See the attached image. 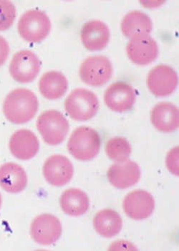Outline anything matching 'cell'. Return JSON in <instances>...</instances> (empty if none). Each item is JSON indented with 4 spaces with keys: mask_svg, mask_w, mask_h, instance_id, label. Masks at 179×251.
<instances>
[{
    "mask_svg": "<svg viewBox=\"0 0 179 251\" xmlns=\"http://www.w3.org/2000/svg\"><path fill=\"white\" fill-rule=\"evenodd\" d=\"M100 136L93 128L80 126L74 130L67 143L70 154L80 161H89L98 154Z\"/></svg>",
    "mask_w": 179,
    "mask_h": 251,
    "instance_id": "obj_2",
    "label": "cell"
},
{
    "mask_svg": "<svg viewBox=\"0 0 179 251\" xmlns=\"http://www.w3.org/2000/svg\"><path fill=\"white\" fill-rule=\"evenodd\" d=\"M123 207L125 213L130 218L142 221L152 215L155 209V201L151 193L136 190L125 197Z\"/></svg>",
    "mask_w": 179,
    "mask_h": 251,
    "instance_id": "obj_12",
    "label": "cell"
},
{
    "mask_svg": "<svg viewBox=\"0 0 179 251\" xmlns=\"http://www.w3.org/2000/svg\"><path fill=\"white\" fill-rule=\"evenodd\" d=\"M9 147L12 154L20 160H29L35 157L40 150L36 135L28 129H20L11 136Z\"/></svg>",
    "mask_w": 179,
    "mask_h": 251,
    "instance_id": "obj_15",
    "label": "cell"
},
{
    "mask_svg": "<svg viewBox=\"0 0 179 251\" xmlns=\"http://www.w3.org/2000/svg\"><path fill=\"white\" fill-rule=\"evenodd\" d=\"M39 108L36 95L27 88H17L4 99L3 112L7 120L15 125H23L32 120Z\"/></svg>",
    "mask_w": 179,
    "mask_h": 251,
    "instance_id": "obj_1",
    "label": "cell"
},
{
    "mask_svg": "<svg viewBox=\"0 0 179 251\" xmlns=\"http://www.w3.org/2000/svg\"><path fill=\"white\" fill-rule=\"evenodd\" d=\"M80 38L89 50L98 51L109 44L111 34L106 23L100 20H90L82 27Z\"/></svg>",
    "mask_w": 179,
    "mask_h": 251,
    "instance_id": "obj_16",
    "label": "cell"
},
{
    "mask_svg": "<svg viewBox=\"0 0 179 251\" xmlns=\"http://www.w3.org/2000/svg\"><path fill=\"white\" fill-rule=\"evenodd\" d=\"M107 176L113 187L125 190L138 183L140 177V167L138 164L129 159L116 162L110 167Z\"/></svg>",
    "mask_w": 179,
    "mask_h": 251,
    "instance_id": "obj_14",
    "label": "cell"
},
{
    "mask_svg": "<svg viewBox=\"0 0 179 251\" xmlns=\"http://www.w3.org/2000/svg\"><path fill=\"white\" fill-rule=\"evenodd\" d=\"M60 203L63 211L72 217L84 215L89 210L90 205L88 195L77 188L66 190L60 197Z\"/></svg>",
    "mask_w": 179,
    "mask_h": 251,
    "instance_id": "obj_21",
    "label": "cell"
},
{
    "mask_svg": "<svg viewBox=\"0 0 179 251\" xmlns=\"http://www.w3.org/2000/svg\"><path fill=\"white\" fill-rule=\"evenodd\" d=\"M1 202H2V199H1V194H0V208H1Z\"/></svg>",
    "mask_w": 179,
    "mask_h": 251,
    "instance_id": "obj_27",
    "label": "cell"
},
{
    "mask_svg": "<svg viewBox=\"0 0 179 251\" xmlns=\"http://www.w3.org/2000/svg\"><path fill=\"white\" fill-rule=\"evenodd\" d=\"M37 128L47 145H60L66 139L69 129L68 121L56 110H48L40 114L37 121Z\"/></svg>",
    "mask_w": 179,
    "mask_h": 251,
    "instance_id": "obj_4",
    "label": "cell"
},
{
    "mask_svg": "<svg viewBox=\"0 0 179 251\" xmlns=\"http://www.w3.org/2000/svg\"><path fill=\"white\" fill-rule=\"evenodd\" d=\"M93 226L99 235L110 238L119 233L123 227V220L115 210L105 209L95 215Z\"/></svg>",
    "mask_w": 179,
    "mask_h": 251,
    "instance_id": "obj_22",
    "label": "cell"
},
{
    "mask_svg": "<svg viewBox=\"0 0 179 251\" xmlns=\"http://www.w3.org/2000/svg\"><path fill=\"white\" fill-rule=\"evenodd\" d=\"M43 172L49 184L55 187H63L72 179L74 168L68 158L63 155L55 154L45 162Z\"/></svg>",
    "mask_w": 179,
    "mask_h": 251,
    "instance_id": "obj_10",
    "label": "cell"
},
{
    "mask_svg": "<svg viewBox=\"0 0 179 251\" xmlns=\"http://www.w3.org/2000/svg\"><path fill=\"white\" fill-rule=\"evenodd\" d=\"M126 52L133 63L146 66L158 57V46L157 41L149 35H140L131 39Z\"/></svg>",
    "mask_w": 179,
    "mask_h": 251,
    "instance_id": "obj_13",
    "label": "cell"
},
{
    "mask_svg": "<svg viewBox=\"0 0 179 251\" xmlns=\"http://www.w3.org/2000/svg\"><path fill=\"white\" fill-rule=\"evenodd\" d=\"M30 234L32 239L38 244L50 246L58 241L61 235V223L51 214H43L32 221Z\"/></svg>",
    "mask_w": 179,
    "mask_h": 251,
    "instance_id": "obj_9",
    "label": "cell"
},
{
    "mask_svg": "<svg viewBox=\"0 0 179 251\" xmlns=\"http://www.w3.org/2000/svg\"><path fill=\"white\" fill-rule=\"evenodd\" d=\"M65 108L71 119L85 122L96 115L99 109V100L92 91L77 88L67 96L65 100Z\"/></svg>",
    "mask_w": 179,
    "mask_h": 251,
    "instance_id": "obj_3",
    "label": "cell"
},
{
    "mask_svg": "<svg viewBox=\"0 0 179 251\" xmlns=\"http://www.w3.org/2000/svg\"><path fill=\"white\" fill-rule=\"evenodd\" d=\"M136 92L135 89L125 82L112 83L106 89L104 102L110 109L115 112L129 111L135 104Z\"/></svg>",
    "mask_w": 179,
    "mask_h": 251,
    "instance_id": "obj_11",
    "label": "cell"
},
{
    "mask_svg": "<svg viewBox=\"0 0 179 251\" xmlns=\"http://www.w3.org/2000/svg\"><path fill=\"white\" fill-rule=\"evenodd\" d=\"M113 72L112 63L104 55L90 56L82 63L80 77L89 86L99 87L107 83Z\"/></svg>",
    "mask_w": 179,
    "mask_h": 251,
    "instance_id": "obj_6",
    "label": "cell"
},
{
    "mask_svg": "<svg viewBox=\"0 0 179 251\" xmlns=\"http://www.w3.org/2000/svg\"><path fill=\"white\" fill-rule=\"evenodd\" d=\"M16 18V8L12 1L0 0V31L7 30Z\"/></svg>",
    "mask_w": 179,
    "mask_h": 251,
    "instance_id": "obj_24",
    "label": "cell"
},
{
    "mask_svg": "<svg viewBox=\"0 0 179 251\" xmlns=\"http://www.w3.org/2000/svg\"><path fill=\"white\" fill-rule=\"evenodd\" d=\"M166 167L172 174L179 176V147L170 150L166 159Z\"/></svg>",
    "mask_w": 179,
    "mask_h": 251,
    "instance_id": "obj_25",
    "label": "cell"
},
{
    "mask_svg": "<svg viewBox=\"0 0 179 251\" xmlns=\"http://www.w3.org/2000/svg\"><path fill=\"white\" fill-rule=\"evenodd\" d=\"M10 53V46L7 40L0 36V67L5 63Z\"/></svg>",
    "mask_w": 179,
    "mask_h": 251,
    "instance_id": "obj_26",
    "label": "cell"
},
{
    "mask_svg": "<svg viewBox=\"0 0 179 251\" xmlns=\"http://www.w3.org/2000/svg\"><path fill=\"white\" fill-rule=\"evenodd\" d=\"M122 32L129 38L149 35L153 28L152 20L149 15L139 10L131 11L121 22Z\"/></svg>",
    "mask_w": 179,
    "mask_h": 251,
    "instance_id": "obj_19",
    "label": "cell"
},
{
    "mask_svg": "<svg viewBox=\"0 0 179 251\" xmlns=\"http://www.w3.org/2000/svg\"><path fill=\"white\" fill-rule=\"evenodd\" d=\"M27 185V176L19 164L8 162L0 166V187L11 194L22 192Z\"/></svg>",
    "mask_w": 179,
    "mask_h": 251,
    "instance_id": "obj_18",
    "label": "cell"
},
{
    "mask_svg": "<svg viewBox=\"0 0 179 251\" xmlns=\"http://www.w3.org/2000/svg\"><path fill=\"white\" fill-rule=\"evenodd\" d=\"M20 36L29 43H36L47 38L51 29V22L47 14L38 10L24 12L18 25Z\"/></svg>",
    "mask_w": 179,
    "mask_h": 251,
    "instance_id": "obj_5",
    "label": "cell"
},
{
    "mask_svg": "<svg viewBox=\"0 0 179 251\" xmlns=\"http://www.w3.org/2000/svg\"><path fill=\"white\" fill-rule=\"evenodd\" d=\"M68 88L66 77L58 71H49L41 77L39 81L40 94L49 100H57L66 94Z\"/></svg>",
    "mask_w": 179,
    "mask_h": 251,
    "instance_id": "obj_20",
    "label": "cell"
},
{
    "mask_svg": "<svg viewBox=\"0 0 179 251\" xmlns=\"http://www.w3.org/2000/svg\"><path fill=\"white\" fill-rule=\"evenodd\" d=\"M151 120L154 126L161 132L175 131L179 126L178 107L169 102H160L153 108Z\"/></svg>",
    "mask_w": 179,
    "mask_h": 251,
    "instance_id": "obj_17",
    "label": "cell"
},
{
    "mask_svg": "<svg viewBox=\"0 0 179 251\" xmlns=\"http://www.w3.org/2000/svg\"><path fill=\"white\" fill-rule=\"evenodd\" d=\"M41 69V62L38 55L29 50H22L15 53L11 60L10 74L14 80L20 83L33 81Z\"/></svg>",
    "mask_w": 179,
    "mask_h": 251,
    "instance_id": "obj_7",
    "label": "cell"
},
{
    "mask_svg": "<svg viewBox=\"0 0 179 251\" xmlns=\"http://www.w3.org/2000/svg\"><path fill=\"white\" fill-rule=\"evenodd\" d=\"M106 154L116 162L128 160L131 154V146L123 137H114L106 144Z\"/></svg>",
    "mask_w": 179,
    "mask_h": 251,
    "instance_id": "obj_23",
    "label": "cell"
},
{
    "mask_svg": "<svg viewBox=\"0 0 179 251\" xmlns=\"http://www.w3.org/2000/svg\"><path fill=\"white\" fill-rule=\"evenodd\" d=\"M146 83L150 91L156 97H169L177 89L178 75L170 66L159 65L150 71Z\"/></svg>",
    "mask_w": 179,
    "mask_h": 251,
    "instance_id": "obj_8",
    "label": "cell"
}]
</instances>
